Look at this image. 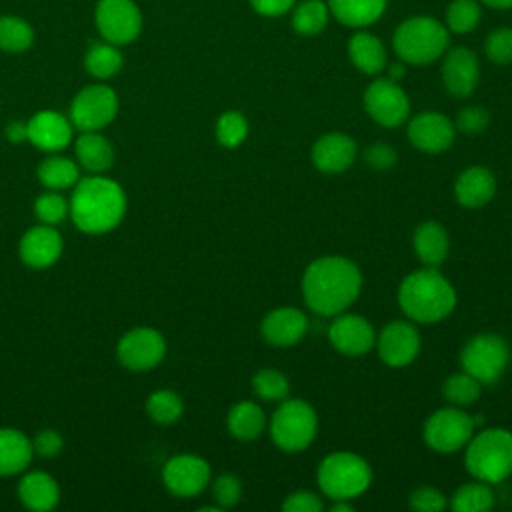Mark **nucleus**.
Masks as SVG:
<instances>
[{"label":"nucleus","mask_w":512,"mask_h":512,"mask_svg":"<svg viewBox=\"0 0 512 512\" xmlns=\"http://www.w3.org/2000/svg\"><path fill=\"white\" fill-rule=\"evenodd\" d=\"M146 414L156 424L168 426L182 418L184 402H182L180 394L174 390H154L146 398Z\"/></svg>","instance_id":"obj_34"},{"label":"nucleus","mask_w":512,"mask_h":512,"mask_svg":"<svg viewBox=\"0 0 512 512\" xmlns=\"http://www.w3.org/2000/svg\"><path fill=\"white\" fill-rule=\"evenodd\" d=\"M352 504L348 500H334V506H332V512H352Z\"/></svg>","instance_id":"obj_52"},{"label":"nucleus","mask_w":512,"mask_h":512,"mask_svg":"<svg viewBox=\"0 0 512 512\" xmlns=\"http://www.w3.org/2000/svg\"><path fill=\"white\" fill-rule=\"evenodd\" d=\"M96 26L106 42L116 46L130 44L142 32V14L132 0H100Z\"/></svg>","instance_id":"obj_12"},{"label":"nucleus","mask_w":512,"mask_h":512,"mask_svg":"<svg viewBox=\"0 0 512 512\" xmlns=\"http://www.w3.org/2000/svg\"><path fill=\"white\" fill-rule=\"evenodd\" d=\"M250 4L262 16H280L292 8L294 0H250Z\"/></svg>","instance_id":"obj_49"},{"label":"nucleus","mask_w":512,"mask_h":512,"mask_svg":"<svg viewBox=\"0 0 512 512\" xmlns=\"http://www.w3.org/2000/svg\"><path fill=\"white\" fill-rule=\"evenodd\" d=\"M308 318L298 308L282 306L268 312L260 324L262 338L272 346H292L304 338Z\"/></svg>","instance_id":"obj_21"},{"label":"nucleus","mask_w":512,"mask_h":512,"mask_svg":"<svg viewBox=\"0 0 512 512\" xmlns=\"http://www.w3.org/2000/svg\"><path fill=\"white\" fill-rule=\"evenodd\" d=\"M328 340L346 356H362L376 344V334L364 316L340 312V316H336L328 328Z\"/></svg>","instance_id":"obj_16"},{"label":"nucleus","mask_w":512,"mask_h":512,"mask_svg":"<svg viewBox=\"0 0 512 512\" xmlns=\"http://www.w3.org/2000/svg\"><path fill=\"white\" fill-rule=\"evenodd\" d=\"M466 470L482 482L496 484L512 474V432L486 428L466 444Z\"/></svg>","instance_id":"obj_4"},{"label":"nucleus","mask_w":512,"mask_h":512,"mask_svg":"<svg viewBox=\"0 0 512 512\" xmlns=\"http://www.w3.org/2000/svg\"><path fill=\"white\" fill-rule=\"evenodd\" d=\"M480 68H478V58L472 50L458 46L448 52L442 64V80L454 98H466L474 92L478 84Z\"/></svg>","instance_id":"obj_20"},{"label":"nucleus","mask_w":512,"mask_h":512,"mask_svg":"<svg viewBox=\"0 0 512 512\" xmlns=\"http://www.w3.org/2000/svg\"><path fill=\"white\" fill-rule=\"evenodd\" d=\"M242 496V482L234 474H220L214 484H212V498L216 506L220 508H230L238 504Z\"/></svg>","instance_id":"obj_43"},{"label":"nucleus","mask_w":512,"mask_h":512,"mask_svg":"<svg viewBox=\"0 0 512 512\" xmlns=\"http://www.w3.org/2000/svg\"><path fill=\"white\" fill-rule=\"evenodd\" d=\"M118 114V96L106 84H90L82 88L70 104V122L80 132L102 130Z\"/></svg>","instance_id":"obj_11"},{"label":"nucleus","mask_w":512,"mask_h":512,"mask_svg":"<svg viewBox=\"0 0 512 512\" xmlns=\"http://www.w3.org/2000/svg\"><path fill=\"white\" fill-rule=\"evenodd\" d=\"M404 76V64H400V62H396V64H392L390 66V80H400Z\"/></svg>","instance_id":"obj_51"},{"label":"nucleus","mask_w":512,"mask_h":512,"mask_svg":"<svg viewBox=\"0 0 512 512\" xmlns=\"http://www.w3.org/2000/svg\"><path fill=\"white\" fill-rule=\"evenodd\" d=\"M74 154L82 168L102 174L114 164V146L100 130H84L74 142Z\"/></svg>","instance_id":"obj_25"},{"label":"nucleus","mask_w":512,"mask_h":512,"mask_svg":"<svg viewBox=\"0 0 512 512\" xmlns=\"http://www.w3.org/2000/svg\"><path fill=\"white\" fill-rule=\"evenodd\" d=\"M510 348L498 334H478L466 342L460 352L464 372L474 376L480 384H494L506 370Z\"/></svg>","instance_id":"obj_8"},{"label":"nucleus","mask_w":512,"mask_h":512,"mask_svg":"<svg viewBox=\"0 0 512 512\" xmlns=\"http://www.w3.org/2000/svg\"><path fill=\"white\" fill-rule=\"evenodd\" d=\"M474 418L458 406L440 408L432 412L424 424L426 444L440 454H450L468 444L474 436Z\"/></svg>","instance_id":"obj_9"},{"label":"nucleus","mask_w":512,"mask_h":512,"mask_svg":"<svg viewBox=\"0 0 512 512\" xmlns=\"http://www.w3.org/2000/svg\"><path fill=\"white\" fill-rule=\"evenodd\" d=\"M328 22V6L320 0H306L296 6L292 26L302 36H314L324 30Z\"/></svg>","instance_id":"obj_36"},{"label":"nucleus","mask_w":512,"mask_h":512,"mask_svg":"<svg viewBox=\"0 0 512 512\" xmlns=\"http://www.w3.org/2000/svg\"><path fill=\"white\" fill-rule=\"evenodd\" d=\"M412 244H414V252H416L418 260L432 268L446 260L448 248H450V240H448L444 226L434 220H428V222H422L416 226Z\"/></svg>","instance_id":"obj_26"},{"label":"nucleus","mask_w":512,"mask_h":512,"mask_svg":"<svg viewBox=\"0 0 512 512\" xmlns=\"http://www.w3.org/2000/svg\"><path fill=\"white\" fill-rule=\"evenodd\" d=\"M32 440L16 428H0V476H14L32 460Z\"/></svg>","instance_id":"obj_27"},{"label":"nucleus","mask_w":512,"mask_h":512,"mask_svg":"<svg viewBox=\"0 0 512 512\" xmlns=\"http://www.w3.org/2000/svg\"><path fill=\"white\" fill-rule=\"evenodd\" d=\"M324 508L320 496L308 490H296L282 502L284 512H320Z\"/></svg>","instance_id":"obj_47"},{"label":"nucleus","mask_w":512,"mask_h":512,"mask_svg":"<svg viewBox=\"0 0 512 512\" xmlns=\"http://www.w3.org/2000/svg\"><path fill=\"white\" fill-rule=\"evenodd\" d=\"M248 134V122L246 118L236 112V110H228L224 112L218 122H216V140L224 146V148H236L238 144L244 142Z\"/></svg>","instance_id":"obj_40"},{"label":"nucleus","mask_w":512,"mask_h":512,"mask_svg":"<svg viewBox=\"0 0 512 512\" xmlns=\"http://www.w3.org/2000/svg\"><path fill=\"white\" fill-rule=\"evenodd\" d=\"M378 354L384 364L400 368L410 364L420 352L418 330L404 320H392L378 334Z\"/></svg>","instance_id":"obj_15"},{"label":"nucleus","mask_w":512,"mask_h":512,"mask_svg":"<svg viewBox=\"0 0 512 512\" xmlns=\"http://www.w3.org/2000/svg\"><path fill=\"white\" fill-rule=\"evenodd\" d=\"M122 64H124L122 52L118 50L116 44H110L106 40L94 42L84 56V66H86L88 74L98 80H108V78L116 76L120 72Z\"/></svg>","instance_id":"obj_32"},{"label":"nucleus","mask_w":512,"mask_h":512,"mask_svg":"<svg viewBox=\"0 0 512 512\" xmlns=\"http://www.w3.org/2000/svg\"><path fill=\"white\" fill-rule=\"evenodd\" d=\"M34 44L32 26L18 16H0V50L24 52Z\"/></svg>","instance_id":"obj_35"},{"label":"nucleus","mask_w":512,"mask_h":512,"mask_svg":"<svg viewBox=\"0 0 512 512\" xmlns=\"http://www.w3.org/2000/svg\"><path fill=\"white\" fill-rule=\"evenodd\" d=\"M486 56L496 64L512 62V28H496L486 38Z\"/></svg>","instance_id":"obj_42"},{"label":"nucleus","mask_w":512,"mask_h":512,"mask_svg":"<svg viewBox=\"0 0 512 512\" xmlns=\"http://www.w3.org/2000/svg\"><path fill=\"white\" fill-rule=\"evenodd\" d=\"M394 50L408 64L434 62L448 48V30L430 16L404 20L394 32Z\"/></svg>","instance_id":"obj_5"},{"label":"nucleus","mask_w":512,"mask_h":512,"mask_svg":"<svg viewBox=\"0 0 512 512\" xmlns=\"http://www.w3.org/2000/svg\"><path fill=\"white\" fill-rule=\"evenodd\" d=\"M450 506L456 512H484L494 506V492L488 482H468L452 494Z\"/></svg>","instance_id":"obj_33"},{"label":"nucleus","mask_w":512,"mask_h":512,"mask_svg":"<svg viewBox=\"0 0 512 512\" xmlns=\"http://www.w3.org/2000/svg\"><path fill=\"white\" fill-rule=\"evenodd\" d=\"M320 490L332 500H352L360 496L372 480V470L364 458L352 452L328 454L318 466Z\"/></svg>","instance_id":"obj_6"},{"label":"nucleus","mask_w":512,"mask_h":512,"mask_svg":"<svg viewBox=\"0 0 512 512\" xmlns=\"http://www.w3.org/2000/svg\"><path fill=\"white\" fill-rule=\"evenodd\" d=\"M74 226L86 234L114 230L126 214V194L112 178L92 174L80 178L68 200Z\"/></svg>","instance_id":"obj_2"},{"label":"nucleus","mask_w":512,"mask_h":512,"mask_svg":"<svg viewBox=\"0 0 512 512\" xmlns=\"http://www.w3.org/2000/svg\"><path fill=\"white\" fill-rule=\"evenodd\" d=\"M480 386L482 384L474 376H470L468 372H460L446 378V382L442 384V394L452 406H468L478 400Z\"/></svg>","instance_id":"obj_37"},{"label":"nucleus","mask_w":512,"mask_h":512,"mask_svg":"<svg viewBox=\"0 0 512 512\" xmlns=\"http://www.w3.org/2000/svg\"><path fill=\"white\" fill-rule=\"evenodd\" d=\"M34 214L42 224L56 226L70 214V206L58 190H46L34 200Z\"/></svg>","instance_id":"obj_39"},{"label":"nucleus","mask_w":512,"mask_h":512,"mask_svg":"<svg viewBox=\"0 0 512 512\" xmlns=\"http://www.w3.org/2000/svg\"><path fill=\"white\" fill-rule=\"evenodd\" d=\"M356 142L340 132L324 134L312 146V162L320 172L338 174L350 168L356 158Z\"/></svg>","instance_id":"obj_22"},{"label":"nucleus","mask_w":512,"mask_h":512,"mask_svg":"<svg viewBox=\"0 0 512 512\" xmlns=\"http://www.w3.org/2000/svg\"><path fill=\"white\" fill-rule=\"evenodd\" d=\"M364 108L368 116L380 126L396 128L406 122L410 114V100L394 80L380 78L366 88Z\"/></svg>","instance_id":"obj_13"},{"label":"nucleus","mask_w":512,"mask_h":512,"mask_svg":"<svg viewBox=\"0 0 512 512\" xmlns=\"http://www.w3.org/2000/svg\"><path fill=\"white\" fill-rule=\"evenodd\" d=\"M362 274L344 256H320L302 276V294L310 310L320 316L344 312L360 294Z\"/></svg>","instance_id":"obj_1"},{"label":"nucleus","mask_w":512,"mask_h":512,"mask_svg":"<svg viewBox=\"0 0 512 512\" xmlns=\"http://www.w3.org/2000/svg\"><path fill=\"white\" fill-rule=\"evenodd\" d=\"M410 506L418 512H440L446 508V496L432 486H420L410 494Z\"/></svg>","instance_id":"obj_44"},{"label":"nucleus","mask_w":512,"mask_h":512,"mask_svg":"<svg viewBox=\"0 0 512 512\" xmlns=\"http://www.w3.org/2000/svg\"><path fill=\"white\" fill-rule=\"evenodd\" d=\"M496 192L494 174L482 166H470L454 182V196L464 208H480L492 200Z\"/></svg>","instance_id":"obj_24"},{"label":"nucleus","mask_w":512,"mask_h":512,"mask_svg":"<svg viewBox=\"0 0 512 512\" xmlns=\"http://www.w3.org/2000/svg\"><path fill=\"white\" fill-rule=\"evenodd\" d=\"M448 28L456 34L474 30L480 22V6L474 0H454L446 12Z\"/></svg>","instance_id":"obj_41"},{"label":"nucleus","mask_w":512,"mask_h":512,"mask_svg":"<svg viewBox=\"0 0 512 512\" xmlns=\"http://www.w3.org/2000/svg\"><path fill=\"white\" fill-rule=\"evenodd\" d=\"M348 54L352 64L364 74H378L386 66V50L382 42L368 32H358L350 38Z\"/></svg>","instance_id":"obj_28"},{"label":"nucleus","mask_w":512,"mask_h":512,"mask_svg":"<svg viewBox=\"0 0 512 512\" xmlns=\"http://www.w3.org/2000/svg\"><path fill=\"white\" fill-rule=\"evenodd\" d=\"M454 132L452 120L440 112H422L408 124V140L414 148L428 154L448 150L454 142Z\"/></svg>","instance_id":"obj_18"},{"label":"nucleus","mask_w":512,"mask_h":512,"mask_svg":"<svg viewBox=\"0 0 512 512\" xmlns=\"http://www.w3.org/2000/svg\"><path fill=\"white\" fill-rule=\"evenodd\" d=\"M72 122L56 110H40L28 120V142L44 152H60L72 142Z\"/></svg>","instance_id":"obj_19"},{"label":"nucleus","mask_w":512,"mask_h":512,"mask_svg":"<svg viewBox=\"0 0 512 512\" xmlns=\"http://www.w3.org/2000/svg\"><path fill=\"white\" fill-rule=\"evenodd\" d=\"M62 246V236L56 226L40 222L38 226H32L22 234L18 254L26 266L42 270L58 262Z\"/></svg>","instance_id":"obj_17"},{"label":"nucleus","mask_w":512,"mask_h":512,"mask_svg":"<svg viewBox=\"0 0 512 512\" xmlns=\"http://www.w3.org/2000/svg\"><path fill=\"white\" fill-rule=\"evenodd\" d=\"M38 180L46 190H68L80 180L78 162L66 156H48L38 164Z\"/></svg>","instance_id":"obj_30"},{"label":"nucleus","mask_w":512,"mask_h":512,"mask_svg":"<svg viewBox=\"0 0 512 512\" xmlns=\"http://www.w3.org/2000/svg\"><path fill=\"white\" fill-rule=\"evenodd\" d=\"M364 162L374 170H388L396 164V150L384 142L370 144L364 150Z\"/></svg>","instance_id":"obj_48"},{"label":"nucleus","mask_w":512,"mask_h":512,"mask_svg":"<svg viewBox=\"0 0 512 512\" xmlns=\"http://www.w3.org/2000/svg\"><path fill=\"white\" fill-rule=\"evenodd\" d=\"M62 446H64V438L60 436L58 430H52V428H44L32 438V450L40 458H54L56 454L62 452Z\"/></svg>","instance_id":"obj_46"},{"label":"nucleus","mask_w":512,"mask_h":512,"mask_svg":"<svg viewBox=\"0 0 512 512\" xmlns=\"http://www.w3.org/2000/svg\"><path fill=\"white\" fill-rule=\"evenodd\" d=\"M252 388L256 396L266 402H282L288 398V392H290L288 378L274 368L258 370L252 378Z\"/></svg>","instance_id":"obj_38"},{"label":"nucleus","mask_w":512,"mask_h":512,"mask_svg":"<svg viewBox=\"0 0 512 512\" xmlns=\"http://www.w3.org/2000/svg\"><path fill=\"white\" fill-rule=\"evenodd\" d=\"M18 498L22 506L32 512H48L60 502V486L52 474L32 470L20 478Z\"/></svg>","instance_id":"obj_23"},{"label":"nucleus","mask_w":512,"mask_h":512,"mask_svg":"<svg viewBox=\"0 0 512 512\" xmlns=\"http://www.w3.org/2000/svg\"><path fill=\"white\" fill-rule=\"evenodd\" d=\"M386 8V0H330V10L338 22L362 28L376 22Z\"/></svg>","instance_id":"obj_31"},{"label":"nucleus","mask_w":512,"mask_h":512,"mask_svg":"<svg viewBox=\"0 0 512 512\" xmlns=\"http://www.w3.org/2000/svg\"><path fill=\"white\" fill-rule=\"evenodd\" d=\"M6 140L10 144H22L28 142V122L14 120L6 126Z\"/></svg>","instance_id":"obj_50"},{"label":"nucleus","mask_w":512,"mask_h":512,"mask_svg":"<svg viewBox=\"0 0 512 512\" xmlns=\"http://www.w3.org/2000/svg\"><path fill=\"white\" fill-rule=\"evenodd\" d=\"M228 432L238 440H254L266 426V416L256 402L242 400L234 404L226 418Z\"/></svg>","instance_id":"obj_29"},{"label":"nucleus","mask_w":512,"mask_h":512,"mask_svg":"<svg viewBox=\"0 0 512 512\" xmlns=\"http://www.w3.org/2000/svg\"><path fill=\"white\" fill-rule=\"evenodd\" d=\"M166 356L164 336L150 326H138L124 332L116 344L118 362L130 372L156 368Z\"/></svg>","instance_id":"obj_10"},{"label":"nucleus","mask_w":512,"mask_h":512,"mask_svg":"<svg viewBox=\"0 0 512 512\" xmlns=\"http://www.w3.org/2000/svg\"><path fill=\"white\" fill-rule=\"evenodd\" d=\"M402 312L422 324L444 320L456 306V290L432 266L408 274L398 288Z\"/></svg>","instance_id":"obj_3"},{"label":"nucleus","mask_w":512,"mask_h":512,"mask_svg":"<svg viewBox=\"0 0 512 512\" xmlns=\"http://www.w3.org/2000/svg\"><path fill=\"white\" fill-rule=\"evenodd\" d=\"M492 8H512V0H482Z\"/></svg>","instance_id":"obj_53"},{"label":"nucleus","mask_w":512,"mask_h":512,"mask_svg":"<svg viewBox=\"0 0 512 512\" xmlns=\"http://www.w3.org/2000/svg\"><path fill=\"white\" fill-rule=\"evenodd\" d=\"M318 418L314 408L298 398L282 400L270 420V436L284 452L308 448L316 436Z\"/></svg>","instance_id":"obj_7"},{"label":"nucleus","mask_w":512,"mask_h":512,"mask_svg":"<svg viewBox=\"0 0 512 512\" xmlns=\"http://www.w3.org/2000/svg\"><path fill=\"white\" fill-rule=\"evenodd\" d=\"M488 122V110H484L482 106H466L456 116V128L464 134H478L488 126Z\"/></svg>","instance_id":"obj_45"},{"label":"nucleus","mask_w":512,"mask_h":512,"mask_svg":"<svg viewBox=\"0 0 512 512\" xmlns=\"http://www.w3.org/2000/svg\"><path fill=\"white\" fill-rule=\"evenodd\" d=\"M162 482L174 496L192 498L208 486L210 466L200 456L178 454L164 464Z\"/></svg>","instance_id":"obj_14"}]
</instances>
